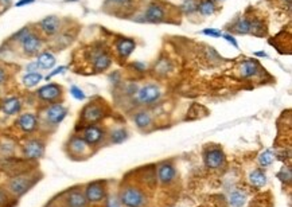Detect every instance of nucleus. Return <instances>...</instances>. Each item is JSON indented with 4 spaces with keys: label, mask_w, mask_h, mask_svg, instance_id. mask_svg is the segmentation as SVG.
Masks as SVG:
<instances>
[{
    "label": "nucleus",
    "mask_w": 292,
    "mask_h": 207,
    "mask_svg": "<svg viewBox=\"0 0 292 207\" xmlns=\"http://www.w3.org/2000/svg\"><path fill=\"white\" fill-rule=\"evenodd\" d=\"M198 4H200L198 0H184L182 3V6H181V10L186 15H191L195 11H198Z\"/></svg>",
    "instance_id": "c756f323"
},
{
    "label": "nucleus",
    "mask_w": 292,
    "mask_h": 207,
    "mask_svg": "<svg viewBox=\"0 0 292 207\" xmlns=\"http://www.w3.org/2000/svg\"><path fill=\"white\" fill-rule=\"evenodd\" d=\"M109 3H115V4H127L129 0H107Z\"/></svg>",
    "instance_id": "37998d69"
},
{
    "label": "nucleus",
    "mask_w": 292,
    "mask_h": 207,
    "mask_svg": "<svg viewBox=\"0 0 292 207\" xmlns=\"http://www.w3.org/2000/svg\"><path fill=\"white\" fill-rule=\"evenodd\" d=\"M205 164L209 168H221L222 165L225 164V153L222 152V149L219 148H213V149H209L205 153Z\"/></svg>",
    "instance_id": "ddd939ff"
},
{
    "label": "nucleus",
    "mask_w": 292,
    "mask_h": 207,
    "mask_svg": "<svg viewBox=\"0 0 292 207\" xmlns=\"http://www.w3.org/2000/svg\"><path fill=\"white\" fill-rule=\"evenodd\" d=\"M221 37L225 38L228 42L231 43V44H233V46H234L236 49H238V43H237V41L234 39V37H233V35H231V34H222Z\"/></svg>",
    "instance_id": "4c0bfd02"
},
{
    "label": "nucleus",
    "mask_w": 292,
    "mask_h": 207,
    "mask_svg": "<svg viewBox=\"0 0 292 207\" xmlns=\"http://www.w3.org/2000/svg\"><path fill=\"white\" fill-rule=\"evenodd\" d=\"M256 55H257V57H267V54H265V53H262V51H260V53H256Z\"/></svg>",
    "instance_id": "de8ad7c7"
},
{
    "label": "nucleus",
    "mask_w": 292,
    "mask_h": 207,
    "mask_svg": "<svg viewBox=\"0 0 292 207\" xmlns=\"http://www.w3.org/2000/svg\"><path fill=\"white\" fill-rule=\"evenodd\" d=\"M249 180L256 187H262L267 183V175L261 170H255L253 172H250Z\"/></svg>",
    "instance_id": "a878e982"
},
{
    "label": "nucleus",
    "mask_w": 292,
    "mask_h": 207,
    "mask_svg": "<svg viewBox=\"0 0 292 207\" xmlns=\"http://www.w3.org/2000/svg\"><path fill=\"white\" fill-rule=\"evenodd\" d=\"M37 96L45 103H55L62 96V88L58 84H47L38 89Z\"/></svg>",
    "instance_id": "9d476101"
},
{
    "label": "nucleus",
    "mask_w": 292,
    "mask_h": 207,
    "mask_svg": "<svg viewBox=\"0 0 292 207\" xmlns=\"http://www.w3.org/2000/svg\"><path fill=\"white\" fill-rule=\"evenodd\" d=\"M86 58L92 63V67L96 73L108 70L112 65V58L108 51L101 44H94L86 51Z\"/></svg>",
    "instance_id": "f257e3e1"
},
{
    "label": "nucleus",
    "mask_w": 292,
    "mask_h": 207,
    "mask_svg": "<svg viewBox=\"0 0 292 207\" xmlns=\"http://www.w3.org/2000/svg\"><path fill=\"white\" fill-rule=\"evenodd\" d=\"M147 198L141 190L136 187H125L120 192V203L124 207H143L146 205Z\"/></svg>",
    "instance_id": "7ed1b4c3"
},
{
    "label": "nucleus",
    "mask_w": 292,
    "mask_h": 207,
    "mask_svg": "<svg viewBox=\"0 0 292 207\" xmlns=\"http://www.w3.org/2000/svg\"><path fill=\"white\" fill-rule=\"evenodd\" d=\"M7 202V195L3 190H0V205H4Z\"/></svg>",
    "instance_id": "79ce46f5"
},
{
    "label": "nucleus",
    "mask_w": 292,
    "mask_h": 207,
    "mask_svg": "<svg viewBox=\"0 0 292 207\" xmlns=\"http://www.w3.org/2000/svg\"><path fill=\"white\" fill-rule=\"evenodd\" d=\"M19 42L22 44L23 53H25L27 57L37 55L38 53H39L41 47H42V39H41V37L37 35L35 32H31V31H29Z\"/></svg>",
    "instance_id": "0eeeda50"
},
{
    "label": "nucleus",
    "mask_w": 292,
    "mask_h": 207,
    "mask_svg": "<svg viewBox=\"0 0 292 207\" xmlns=\"http://www.w3.org/2000/svg\"><path fill=\"white\" fill-rule=\"evenodd\" d=\"M42 74L38 73V72H35V73H27L22 78V82H23V85L26 88H34V86H37L42 81Z\"/></svg>",
    "instance_id": "393cba45"
},
{
    "label": "nucleus",
    "mask_w": 292,
    "mask_h": 207,
    "mask_svg": "<svg viewBox=\"0 0 292 207\" xmlns=\"http://www.w3.org/2000/svg\"><path fill=\"white\" fill-rule=\"evenodd\" d=\"M245 194L241 192V191H233L231 194V198H229V202H231V207H243L244 203H245Z\"/></svg>",
    "instance_id": "c85d7f7f"
},
{
    "label": "nucleus",
    "mask_w": 292,
    "mask_h": 207,
    "mask_svg": "<svg viewBox=\"0 0 292 207\" xmlns=\"http://www.w3.org/2000/svg\"><path fill=\"white\" fill-rule=\"evenodd\" d=\"M38 65L37 62H31V63H29L27 65V67H26V70H27V73H35V72H38Z\"/></svg>",
    "instance_id": "58836bf2"
},
{
    "label": "nucleus",
    "mask_w": 292,
    "mask_h": 207,
    "mask_svg": "<svg viewBox=\"0 0 292 207\" xmlns=\"http://www.w3.org/2000/svg\"><path fill=\"white\" fill-rule=\"evenodd\" d=\"M284 1H287V3H291V0H284Z\"/></svg>",
    "instance_id": "09e8293b"
},
{
    "label": "nucleus",
    "mask_w": 292,
    "mask_h": 207,
    "mask_svg": "<svg viewBox=\"0 0 292 207\" xmlns=\"http://www.w3.org/2000/svg\"><path fill=\"white\" fill-rule=\"evenodd\" d=\"M107 207H120V205L117 203L116 201H109L108 202V206Z\"/></svg>",
    "instance_id": "a18cd8bd"
},
{
    "label": "nucleus",
    "mask_w": 292,
    "mask_h": 207,
    "mask_svg": "<svg viewBox=\"0 0 292 207\" xmlns=\"http://www.w3.org/2000/svg\"><path fill=\"white\" fill-rule=\"evenodd\" d=\"M277 177H279V179H281L283 182L290 183V182H291V177H292L291 170H290V168H286V167H284V168H283V170L280 171L279 174H277Z\"/></svg>",
    "instance_id": "f704fd0d"
},
{
    "label": "nucleus",
    "mask_w": 292,
    "mask_h": 207,
    "mask_svg": "<svg viewBox=\"0 0 292 207\" xmlns=\"http://www.w3.org/2000/svg\"><path fill=\"white\" fill-rule=\"evenodd\" d=\"M66 69H67L66 66L57 67V69H54V70H53V72H51V73H50L49 75H47V77H46V79L49 81L50 78H53V77H55V75H58V74H62V73H63V72H66Z\"/></svg>",
    "instance_id": "c9c22d12"
},
{
    "label": "nucleus",
    "mask_w": 292,
    "mask_h": 207,
    "mask_svg": "<svg viewBox=\"0 0 292 207\" xmlns=\"http://www.w3.org/2000/svg\"><path fill=\"white\" fill-rule=\"evenodd\" d=\"M11 1H13V0H0V4H3V6H10Z\"/></svg>",
    "instance_id": "49530a36"
},
{
    "label": "nucleus",
    "mask_w": 292,
    "mask_h": 207,
    "mask_svg": "<svg viewBox=\"0 0 292 207\" xmlns=\"http://www.w3.org/2000/svg\"><path fill=\"white\" fill-rule=\"evenodd\" d=\"M215 3L213 0H201L200 4H198V11L203 16H210L215 13Z\"/></svg>",
    "instance_id": "b1692460"
},
{
    "label": "nucleus",
    "mask_w": 292,
    "mask_h": 207,
    "mask_svg": "<svg viewBox=\"0 0 292 207\" xmlns=\"http://www.w3.org/2000/svg\"><path fill=\"white\" fill-rule=\"evenodd\" d=\"M16 125L20 131H23L26 133H31L38 128L39 121H38V117L34 113H25V115L19 116V118L16 120Z\"/></svg>",
    "instance_id": "2eb2a0df"
},
{
    "label": "nucleus",
    "mask_w": 292,
    "mask_h": 207,
    "mask_svg": "<svg viewBox=\"0 0 292 207\" xmlns=\"http://www.w3.org/2000/svg\"><path fill=\"white\" fill-rule=\"evenodd\" d=\"M162 96V91L156 84H148V85L143 86L139 91H138V100L141 104H154L158 101Z\"/></svg>",
    "instance_id": "1a4fd4ad"
},
{
    "label": "nucleus",
    "mask_w": 292,
    "mask_h": 207,
    "mask_svg": "<svg viewBox=\"0 0 292 207\" xmlns=\"http://www.w3.org/2000/svg\"><path fill=\"white\" fill-rule=\"evenodd\" d=\"M67 109L61 105V104H53L47 106L45 112H43V118L46 124H49L51 127H57L58 124L63 121V118L66 117Z\"/></svg>",
    "instance_id": "39448f33"
},
{
    "label": "nucleus",
    "mask_w": 292,
    "mask_h": 207,
    "mask_svg": "<svg viewBox=\"0 0 292 207\" xmlns=\"http://www.w3.org/2000/svg\"><path fill=\"white\" fill-rule=\"evenodd\" d=\"M250 32L256 35V37H262V35H265V26L262 23L260 19H255L253 22H250Z\"/></svg>",
    "instance_id": "cd10ccee"
},
{
    "label": "nucleus",
    "mask_w": 292,
    "mask_h": 207,
    "mask_svg": "<svg viewBox=\"0 0 292 207\" xmlns=\"http://www.w3.org/2000/svg\"><path fill=\"white\" fill-rule=\"evenodd\" d=\"M81 137L91 147L97 146L98 143L104 139V131L98 125L89 124V125H86L85 128H84Z\"/></svg>",
    "instance_id": "f8f14e48"
},
{
    "label": "nucleus",
    "mask_w": 292,
    "mask_h": 207,
    "mask_svg": "<svg viewBox=\"0 0 292 207\" xmlns=\"http://www.w3.org/2000/svg\"><path fill=\"white\" fill-rule=\"evenodd\" d=\"M39 29L49 37L55 35V34H58V31L61 29V20H60V18L54 16V15L46 16V18H43L39 22Z\"/></svg>",
    "instance_id": "dca6fc26"
},
{
    "label": "nucleus",
    "mask_w": 292,
    "mask_h": 207,
    "mask_svg": "<svg viewBox=\"0 0 292 207\" xmlns=\"http://www.w3.org/2000/svg\"><path fill=\"white\" fill-rule=\"evenodd\" d=\"M65 205L66 207H86L88 201H86L84 192H81L78 190H72L66 194Z\"/></svg>",
    "instance_id": "6ab92c4d"
},
{
    "label": "nucleus",
    "mask_w": 292,
    "mask_h": 207,
    "mask_svg": "<svg viewBox=\"0 0 292 207\" xmlns=\"http://www.w3.org/2000/svg\"><path fill=\"white\" fill-rule=\"evenodd\" d=\"M134 67H139L140 72H143V70H144V69H146L147 66H146V65H144V63H140V62H135Z\"/></svg>",
    "instance_id": "c03bdc74"
},
{
    "label": "nucleus",
    "mask_w": 292,
    "mask_h": 207,
    "mask_svg": "<svg viewBox=\"0 0 292 207\" xmlns=\"http://www.w3.org/2000/svg\"><path fill=\"white\" fill-rule=\"evenodd\" d=\"M85 198L88 203H100L105 199L107 190H105V183L104 182H92L85 187Z\"/></svg>",
    "instance_id": "6e6552de"
},
{
    "label": "nucleus",
    "mask_w": 292,
    "mask_h": 207,
    "mask_svg": "<svg viewBox=\"0 0 292 207\" xmlns=\"http://www.w3.org/2000/svg\"><path fill=\"white\" fill-rule=\"evenodd\" d=\"M172 69V65L169 59H160V61L155 65V73L160 74V75H165L169 72H171Z\"/></svg>",
    "instance_id": "7c9ffc66"
},
{
    "label": "nucleus",
    "mask_w": 292,
    "mask_h": 207,
    "mask_svg": "<svg viewBox=\"0 0 292 207\" xmlns=\"http://www.w3.org/2000/svg\"><path fill=\"white\" fill-rule=\"evenodd\" d=\"M105 116V108L101 104L91 103L84 106L81 110V120L86 124H94V122L103 120Z\"/></svg>",
    "instance_id": "423d86ee"
},
{
    "label": "nucleus",
    "mask_w": 292,
    "mask_h": 207,
    "mask_svg": "<svg viewBox=\"0 0 292 207\" xmlns=\"http://www.w3.org/2000/svg\"><path fill=\"white\" fill-rule=\"evenodd\" d=\"M45 153V144L38 139H31L23 146V155L29 160H38Z\"/></svg>",
    "instance_id": "9b49d317"
},
{
    "label": "nucleus",
    "mask_w": 292,
    "mask_h": 207,
    "mask_svg": "<svg viewBox=\"0 0 292 207\" xmlns=\"http://www.w3.org/2000/svg\"><path fill=\"white\" fill-rule=\"evenodd\" d=\"M272 162H274V153L271 152L269 149L264 151V152L259 156V163H260L261 167H268V165L272 164Z\"/></svg>",
    "instance_id": "473e14b6"
},
{
    "label": "nucleus",
    "mask_w": 292,
    "mask_h": 207,
    "mask_svg": "<svg viewBox=\"0 0 292 207\" xmlns=\"http://www.w3.org/2000/svg\"><path fill=\"white\" fill-rule=\"evenodd\" d=\"M35 0H19L18 3H16V7H23L27 6V4H31V3H34Z\"/></svg>",
    "instance_id": "a19ab883"
},
{
    "label": "nucleus",
    "mask_w": 292,
    "mask_h": 207,
    "mask_svg": "<svg viewBox=\"0 0 292 207\" xmlns=\"http://www.w3.org/2000/svg\"><path fill=\"white\" fill-rule=\"evenodd\" d=\"M116 53L119 54V57L122 59H127L129 55L134 53V50L136 49V42L131 38H120L116 42Z\"/></svg>",
    "instance_id": "f3484780"
},
{
    "label": "nucleus",
    "mask_w": 292,
    "mask_h": 207,
    "mask_svg": "<svg viewBox=\"0 0 292 207\" xmlns=\"http://www.w3.org/2000/svg\"><path fill=\"white\" fill-rule=\"evenodd\" d=\"M6 81H7V72L3 69V67L0 66V86L3 85Z\"/></svg>",
    "instance_id": "ea45409f"
},
{
    "label": "nucleus",
    "mask_w": 292,
    "mask_h": 207,
    "mask_svg": "<svg viewBox=\"0 0 292 207\" xmlns=\"http://www.w3.org/2000/svg\"><path fill=\"white\" fill-rule=\"evenodd\" d=\"M135 120V124L138 125V128L143 129V128H147V127H150L151 125V122H153V117H151V115L148 113V112H146V110H141V112H139V113H136L134 117Z\"/></svg>",
    "instance_id": "5701e85b"
},
{
    "label": "nucleus",
    "mask_w": 292,
    "mask_h": 207,
    "mask_svg": "<svg viewBox=\"0 0 292 207\" xmlns=\"http://www.w3.org/2000/svg\"><path fill=\"white\" fill-rule=\"evenodd\" d=\"M202 34H205V35H209V37H213V38H218L222 35L219 31L214 30V29H206V30L202 31Z\"/></svg>",
    "instance_id": "e433bc0d"
},
{
    "label": "nucleus",
    "mask_w": 292,
    "mask_h": 207,
    "mask_svg": "<svg viewBox=\"0 0 292 207\" xmlns=\"http://www.w3.org/2000/svg\"><path fill=\"white\" fill-rule=\"evenodd\" d=\"M260 63L256 59H246L241 63L240 66V75L243 78H252L260 73Z\"/></svg>",
    "instance_id": "412c9836"
},
{
    "label": "nucleus",
    "mask_w": 292,
    "mask_h": 207,
    "mask_svg": "<svg viewBox=\"0 0 292 207\" xmlns=\"http://www.w3.org/2000/svg\"><path fill=\"white\" fill-rule=\"evenodd\" d=\"M0 109L3 110V113L7 116H14L20 112L22 109V103L18 97H8L3 100L0 104Z\"/></svg>",
    "instance_id": "aec40b11"
},
{
    "label": "nucleus",
    "mask_w": 292,
    "mask_h": 207,
    "mask_svg": "<svg viewBox=\"0 0 292 207\" xmlns=\"http://www.w3.org/2000/svg\"><path fill=\"white\" fill-rule=\"evenodd\" d=\"M37 65L39 69H43V70H49V69H51V67H54L55 62H57V59H55V57L50 51H43V53H41V54L38 55L37 58Z\"/></svg>",
    "instance_id": "4be33fe9"
},
{
    "label": "nucleus",
    "mask_w": 292,
    "mask_h": 207,
    "mask_svg": "<svg viewBox=\"0 0 292 207\" xmlns=\"http://www.w3.org/2000/svg\"><path fill=\"white\" fill-rule=\"evenodd\" d=\"M166 18V11L162 4L159 3H151L147 7L146 13H144V20L150 23H160Z\"/></svg>",
    "instance_id": "4468645a"
},
{
    "label": "nucleus",
    "mask_w": 292,
    "mask_h": 207,
    "mask_svg": "<svg viewBox=\"0 0 292 207\" xmlns=\"http://www.w3.org/2000/svg\"><path fill=\"white\" fill-rule=\"evenodd\" d=\"M233 30L236 31L237 34L245 35V34H249L250 32V20H248L246 18H240L233 26Z\"/></svg>",
    "instance_id": "bb28decb"
},
{
    "label": "nucleus",
    "mask_w": 292,
    "mask_h": 207,
    "mask_svg": "<svg viewBox=\"0 0 292 207\" xmlns=\"http://www.w3.org/2000/svg\"><path fill=\"white\" fill-rule=\"evenodd\" d=\"M35 180H37L35 177L31 174H19L16 177H14L13 179H10V182L7 184V190L10 194L19 198V196L26 194L34 186Z\"/></svg>",
    "instance_id": "f03ea898"
},
{
    "label": "nucleus",
    "mask_w": 292,
    "mask_h": 207,
    "mask_svg": "<svg viewBox=\"0 0 292 207\" xmlns=\"http://www.w3.org/2000/svg\"><path fill=\"white\" fill-rule=\"evenodd\" d=\"M70 94L73 96L76 100H78V101H82V100H85V93H84V90L82 89H79L78 86L73 85L72 88H70Z\"/></svg>",
    "instance_id": "72a5a7b5"
},
{
    "label": "nucleus",
    "mask_w": 292,
    "mask_h": 207,
    "mask_svg": "<svg viewBox=\"0 0 292 207\" xmlns=\"http://www.w3.org/2000/svg\"><path fill=\"white\" fill-rule=\"evenodd\" d=\"M66 1H74V0H66Z\"/></svg>",
    "instance_id": "8fccbe9b"
},
{
    "label": "nucleus",
    "mask_w": 292,
    "mask_h": 207,
    "mask_svg": "<svg viewBox=\"0 0 292 207\" xmlns=\"http://www.w3.org/2000/svg\"><path fill=\"white\" fill-rule=\"evenodd\" d=\"M125 139H127V131H125V129H115V131H112V133H110V141H112L113 144H120V143H123Z\"/></svg>",
    "instance_id": "2f4dec72"
},
{
    "label": "nucleus",
    "mask_w": 292,
    "mask_h": 207,
    "mask_svg": "<svg viewBox=\"0 0 292 207\" xmlns=\"http://www.w3.org/2000/svg\"><path fill=\"white\" fill-rule=\"evenodd\" d=\"M67 153L73 159H86L92 153V147L81 136H73L67 141Z\"/></svg>",
    "instance_id": "20e7f679"
},
{
    "label": "nucleus",
    "mask_w": 292,
    "mask_h": 207,
    "mask_svg": "<svg viewBox=\"0 0 292 207\" xmlns=\"http://www.w3.org/2000/svg\"><path fill=\"white\" fill-rule=\"evenodd\" d=\"M175 167L170 163H162L158 167V179L162 184H170L175 179Z\"/></svg>",
    "instance_id": "a211bd4d"
}]
</instances>
